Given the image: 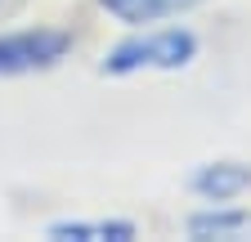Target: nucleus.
Returning a JSON list of instances; mask_svg holds the SVG:
<instances>
[{"instance_id": "nucleus-7", "label": "nucleus", "mask_w": 251, "mask_h": 242, "mask_svg": "<svg viewBox=\"0 0 251 242\" xmlns=\"http://www.w3.org/2000/svg\"><path fill=\"white\" fill-rule=\"evenodd\" d=\"M23 5H27V0H0V18H14Z\"/></svg>"}, {"instance_id": "nucleus-3", "label": "nucleus", "mask_w": 251, "mask_h": 242, "mask_svg": "<svg viewBox=\"0 0 251 242\" xmlns=\"http://www.w3.org/2000/svg\"><path fill=\"white\" fill-rule=\"evenodd\" d=\"M188 189H193L198 197H206V202H233V197H242L251 189V166H242V162H211V166H202L193 179H188Z\"/></svg>"}, {"instance_id": "nucleus-6", "label": "nucleus", "mask_w": 251, "mask_h": 242, "mask_svg": "<svg viewBox=\"0 0 251 242\" xmlns=\"http://www.w3.org/2000/svg\"><path fill=\"white\" fill-rule=\"evenodd\" d=\"M99 5L121 18V23H157V18H171V14H184V9H193L198 0H99Z\"/></svg>"}, {"instance_id": "nucleus-4", "label": "nucleus", "mask_w": 251, "mask_h": 242, "mask_svg": "<svg viewBox=\"0 0 251 242\" xmlns=\"http://www.w3.org/2000/svg\"><path fill=\"white\" fill-rule=\"evenodd\" d=\"M50 238L54 242H130L135 238V224L130 220H63V224H50Z\"/></svg>"}, {"instance_id": "nucleus-2", "label": "nucleus", "mask_w": 251, "mask_h": 242, "mask_svg": "<svg viewBox=\"0 0 251 242\" xmlns=\"http://www.w3.org/2000/svg\"><path fill=\"white\" fill-rule=\"evenodd\" d=\"M72 49L68 32L54 27H31V32H5L0 36V76H27V72H45L63 63Z\"/></svg>"}, {"instance_id": "nucleus-1", "label": "nucleus", "mask_w": 251, "mask_h": 242, "mask_svg": "<svg viewBox=\"0 0 251 242\" xmlns=\"http://www.w3.org/2000/svg\"><path fill=\"white\" fill-rule=\"evenodd\" d=\"M198 58V36L188 27H162V32H148L117 45L103 58L108 76H135V72H175L184 63Z\"/></svg>"}, {"instance_id": "nucleus-5", "label": "nucleus", "mask_w": 251, "mask_h": 242, "mask_svg": "<svg viewBox=\"0 0 251 242\" xmlns=\"http://www.w3.org/2000/svg\"><path fill=\"white\" fill-rule=\"evenodd\" d=\"M251 229V216L229 202H211V211H202V216L188 220V233L193 238H238Z\"/></svg>"}]
</instances>
